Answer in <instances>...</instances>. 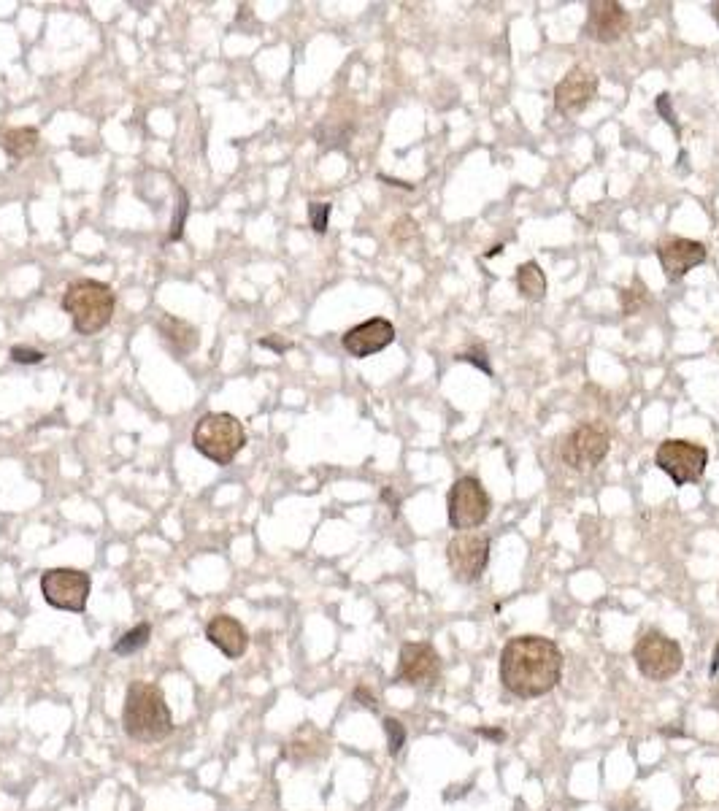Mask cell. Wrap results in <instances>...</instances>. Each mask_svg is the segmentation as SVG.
<instances>
[{
  "label": "cell",
  "instance_id": "cell-9",
  "mask_svg": "<svg viewBox=\"0 0 719 811\" xmlns=\"http://www.w3.org/2000/svg\"><path fill=\"white\" fill-rule=\"evenodd\" d=\"M611 436L609 430L598 425V422H582L565 436L560 457L568 468L574 471H590L595 465H601L609 455Z\"/></svg>",
  "mask_w": 719,
  "mask_h": 811
},
{
  "label": "cell",
  "instance_id": "cell-26",
  "mask_svg": "<svg viewBox=\"0 0 719 811\" xmlns=\"http://www.w3.org/2000/svg\"><path fill=\"white\" fill-rule=\"evenodd\" d=\"M184 214H187V195L184 190H179V217L171 225V233H168V241H179L182 238V225H184Z\"/></svg>",
  "mask_w": 719,
  "mask_h": 811
},
{
  "label": "cell",
  "instance_id": "cell-20",
  "mask_svg": "<svg viewBox=\"0 0 719 811\" xmlns=\"http://www.w3.org/2000/svg\"><path fill=\"white\" fill-rule=\"evenodd\" d=\"M149 638H152V625H149V622H138L136 628H130L128 633H122V636L117 638L114 655L119 657L136 655V652H141V649L149 644Z\"/></svg>",
  "mask_w": 719,
  "mask_h": 811
},
{
  "label": "cell",
  "instance_id": "cell-15",
  "mask_svg": "<svg viewBox=\"0 0 719 811\" xmlns=\"http://www.w3.org/2000/svg\"><path fill=\"white\" fill-rule=\"evenodd\" d=\"M392 341H395V325H392L390 319L374 317L346 330L344 336H341V347L352 357H357V360H365V357H371L390 347Z\"/></svg>",
  "mask_w": 719,
  "mask_h": 811
},
{
  "label": "cell",
  "instance_id": "cell-28",
  "mask_svg": "<svg viewBox=\"0 0 719 811\" xmlns=\"http://www.w3.org/2000/svg\"><path fill=\"white\" fill-rule=\"evenodd\" d=\"M417 222H414V219H409V217H403L401 222H398V225H395V228H392V238H398V241H406V236H417Z\"/></svg>",
  "mask_w": 719,
  "mask_h": 811
},
{
  "label": "cell",
  "instance_id": "cell-3",
  "mask_svg": "<svg viewBox=\"0 0 719 811\" xmlns=\"http://www.w3.org/2000/svg\"><path fill=\"white\" fill-rule=\"evenodd\" d=\"M114 309H117L114 292H111L109 284L98 282V279L71 282L63 295V311L71 314L73 328L82 336L101 333L114 317Z\"/></svg>",
  "mask_w": 719,
  "mask_h": 811
},
{
  "label": "cell",
  "instance_id": "cell-23",
  "mask_svg": "<svg viewBox=\"0 0 719 811\" xmlns=\"http://www.w3.org/2000/svg\"><path fill=\"white\" fill-rule=\"evenodd\" d=\"M384 733H387V741H390V755H398L403 744H406V730H403V725L398 720L387 717L384 720Z\"/></svg>",
  "mask_w": 719,
  "mask_h": 811
},
{
  "label": "cell",
  "instance_id": "cell-22",
  "mask_svg": "<svg viewBox=\"0 0 719 811\" xmlns=\"http://www.w3.org/2000/svg\"><path fill=\"white\" fill-rule=\"evenodd\" d=\"M330 211H333L330 203H319V201L309 203V225L314 233H325V230H328Z\"/></svg>",
  "mask_w": 719,
  "mask_h": 811
},
{
  "label": "cell",
  "instance_id": "cell-18",
  "mask_svg": "<svg viewBox=\"0 0 719 811\" xmlns=\"http://www.w3.org/2000/svg\"><path fill=\"white\" fill-rule=\"evenodd\" d=\"M517 290H519V295H522V298H525V301H530V303H538V301H544V298H547L549 284H547V274L541 271V265L533 263V260H530V263L519 265V268H517Z\"/></svg>",
  "mask_w": 719,
  "mask_h": 811
},
{
  "label": "cell",
  "instance_id": "cell-11",
  "mask_svg": "<svg viewBox=\"0 0 719 811\" xmlns=\"http://www.w3.org/2000/svg\"><path fill=\"white\" fill-rule=\"evenodd\" d=\"M595 95H598V73L587 65H576L557 82L555 109L563 117H576L590 106Z\"/></svg>",
  "mask_w": 719,
  "mask_h": 811
},
{
  "label": "cell",
  "instance_id": "cell-16",
  "mask_svg": "<svg viewBox=\"0 0 719 811\" xmlns=\"http://www.w3.org/2000/svg\"><path fill=\"white\" fill-rule=\"evenodd\" d=\"M206 641H209L211 647H217L225 657L236 660V657L244 655L246 647H249V633H246V628L236 620V617H230V614H217V617H211L209 625H206Z\"/></svg>",
  "mask_w": 719,
  "mask_h": 811
},
{
  "label": "cell",
  "instance_id": "cell-24",
  "mask_svg": "<svg viewBox=\"0 0 719 811\" xmlns=\"http://www.w3.org/2000/svg\"><path fill=\"white\" fill-rule=\"evenodd\" d=\"M455 360L457 363H474L476 368H482L484 374H492L490 360H487V352H484V347H474V349H468V352H457Z\"/></svg>",
  "mask_w": 719,
  "mask_h": 811
},
{
  "label": "cell",
  "instance_id": "cell-7",
  "mask_svg": "<svg viewBox=\"0 0 719 811\" xmlns=\"http://www.w3.org/2000/svg\"><path fill=\"white\" fill-rule=\"evenodd\" d=\"M655 465L671 476L676 487L701 482L709 465V449L684 438H665L655 452Z\"/></svg>",
  "mask_w": 719,
  "mask_h": 811
},
{
  "label": "cell",
  "instance_id": "cell-14",
  "mask_svg": "<svg viewBox=\"0 0 719 811\" xmlns=\"http://www.w3.org/2000/svg\"><path fill=\"white\" fill-rule=\"evenodd\" d=\"M706 247L701 241H692V238H665L657 247V260L668 282H679L684 276L695 271L698 265L706 263Z\"/></svg>",
  "mask_w": 719,
  "mask_h": 811
},
{
  "label": "cell",
  "instance_id": "cell-6",
  "mask_svg": "<svg viewBox=\"0 0 719 811\" xmlns=\"http://www.w3.org/2000/svg\"><path fill=\"white\" fill-rule=\"evenodd\" d=\"M492 501L490 493L484 490V484L476 476H460L446 495V517L449 525L455 530H474L482 528L490 520Z\"/></svg>",
  "mask_w": 719,
  "mask_h": 811
},
{
  "label": "cell",
  "instance_id": "cell-5",
  "mask_svg": "<svg viewBox=\"0 0 719 811\" xmlns=\"http://www.w3.org/2000/svg\"><path fill=\"white\" fill-rule=\"evenodd\" d=\"M633 660L644 679L649 682H671L684 668V652L676 638L665 636L663 630L649 628L633 647Z\"/></svg>",
  "mask_w": 719,
  "mask_h": 811
},
{
  "label": "cell",
  "instance_id": "cell-19",
  "mask_svg": "<svg viewBox=\"0 0 719 811\" xmlns=\"http://www.w3.org/2000/svg\"><path fill=\"white\" fill-rule=\"evenodd\" d=\"M38 130L36 128H9L0 133V149L11 160H25L36 152Z\"/></svg>",
  "mask_w": 719,
  "mask_h": 811
},
{
  "label": "cell",
  "instance_id": "cell-12",
  "mask_svg": "<svg viewBox=\"0 0 719 811\" xmlns=\"http://www.w3.org/2000/svg\"><path fill=\"white\" fill-rule=\"evenodd\" d=\"M441 674V657L436 647L428 641H417V644H403L401 655H398V668H395V682L398 684H433Z\"/></svg>",
  "mask_w": 719,
  "mask_h": 811
},
{
  "label": "cell",
  "instance_id": "cell-30",
  "mask_svg": "<svg viewBox=\"0 0 719 811\" xmlns=\"http://www.w3.org/2000/svg\"><path fill=\"white\" fill-rule=\"evenodd\" d=\"M355 698H357V701H363V706H368V709H376V701H374V698H371V695L365 693L363 687H357V690H355Z\"/></svg>",
  "mask_w": 719,
  "mask_h": 811
},
{
  "label": "cell",
  "instance_id": "cell-10",
  "mask_svg": "<svg viewBox=\"0 0 719 811\" xmlns=\"http://www.w3.org/2000/svg\"><path fill=\"white\" fill-rule=\"evenodd\" d=\"M446 560L457 582H479L490 563V538L484 533H457L446 547Z\"/></svg>",
  "mask_w": 719,
  "mask_h": 811
},
{
  "label": "cell",
  "instance_id": "cell-21",
  "mask_svg": "<svg viewBox=\"0 0 719 811\" xmlns=\"http://www.w3.org/2000/svg\"><path fill=\"white\" fill-rule=\"evenodd\" d=\"M619 301H622V311H625L628 317L638 314V311L644 309V306H647V301H649L647 287H644V282H641V279H636V282L630 284V287H625V290L619 292Z\"/></svg>",
  "mask_w": 719,
  "mask_h": 811
},
{
  "label": "cell",
  "instance_id": "cell-33",
  "mask_svg": "<svg viewBox=\"0 0 719 811\" xmlns=\"http://www.w3.org/2000/svg\"><path fill=\"white\" fill-rule=\"evenodd\" d=\"M717 347H719V344H717Z\"/></svg>",
  "mask_w": 719,
  "mask_h": 811
},
{
  "label": "cell",
  "instance_id": "cell-31",
  "mask_svg": "<svg viewBox=\"0 0 719 811\" xmlns=\"http://www.w3.org/2000/svg\"><path fill=\"white\" fill-rule=\"evenodd\" d=\"M719 671V644L717 649H714V663H711V674H717Z\"/></svg>",
  "mask_w": 719,
  "mask_h": 811
},
{
  "label": "cell",
  "instance_id": "cell-8",
  "mask_svg": "<svg viewBox=\"0 0 719 811\" xmlns=\"http://www.w3.org/2000/svg\"><path fill=\"white\" fill-rule=\"evenodd\" d=\"M92 579L79 568H49L41 574V595L49 606L82 614L90 601Z\"/></svg>",
  "mask_w": 719,
  "mask_h": 811
},
{
  "label": "cell",
  "instance_id": "cell-4",
  "mask_svg": "<svg viewBox=\"0 0 719 811\" xmlns=\"http://www.w3.org/2000/svg\"><path fill=\"white\" fill-rule=\"evenodd\" d=\"M246 430L238 417L228 411H211L203 414L195 430H192V447L198 449L206 460L214 465H230L244 449Z\"/></svg>",
  "mask_w": 719,
  "mask_h": 811
},
{
  "label": "cell",
  "instance_id": "cell-13",
  "mask_svg": "<svg viewBox=\"0 0 719 811\" xmlns=\"http://www.w3.org/2000/svg\"><path fill=\"white\" fill-rule=\"evenodd\" d=\"M630 30V14L617 0H592L587 6L584 36L598 44H614Z\"/></svg>",
  "mask_w": 719,
  "mask_h": 811
},
{
  "label": "cell",
  "instance_id": "cell-25",
  "mask_svg": "<svg viewBox=\"0 0 719 811\" xmlns=\"http://www.w3.org/2000/svg\"><path fill=\"white\" fill-rule=\"evenodd\" d=\"M11 360L19 365H38V363H44L46 355L44 352H38V349H30V347H14L11 349Z\"/></svg>",
  "mask_w": 719,
  "mask_h": 811
},
{
  "label": "cell",
  "instance_id": "cell-17",
  "mask_svg": "<svg viewBox=\"0 0 719 811\" xmlns=\"http://www.w3.org/2000/svg\"><path fill=\"white\" fill-rule=\"evenodd\" d=\"M157 333L163 338L165 347L171 349V355L179 357V360L192 355L195 349L201 347V333H198V328L190 325V322H184V319L171 317V314L160 317V322H157Z\"/></svg>",
  "mask_w": 719,
  "mask_h": 811
},
{
  "label": "cell",
  "instance_id": "cell-32",
  "mask_svg": "<svg viewBox=\"0 0 719 811\" xmlns=\"http://www.w3.org/2000/svg\"><path fill=\"white\" fill-rule=\"evenodd\" d=\"M711 17H714V22L719 25V3H714V6H711Z\"/></svg>",
  "mask_w": 719,
  "mask_h": 811
},
{
  "label": "cell",
  "instance_id": "cell-1",
  "mask_svg": "<svg viewBox=\"0 0 719 811\" xmlns=\"http://www.w3.org/2000/svg\"><path fill=\"white\" fill-rule=\"evenodd\" d=\"M563 652L547 636H514L501 649V684L517 698H541L563 679Z\"/></svg>",
  "mask_w": 719,
  "mask_h": 811
},
{
  "label": "cell",
  "instance_id": "cell-29",
  "mask_svg": "<svg viewBox=\"0 0 719 811\" xmlns=\"http://www.w3.org/2000/svg\"><path fill=\"white\" fill-rule=\"evenodd\" d=\"M657 111L663 114L665 122H668L671 128H676V114L671 111V106H668V95H660V98H657Z\"/></svg>",
  "mask_w": 719,
  "mask_h": 811
},
{
  "label": "cell",
  "instance_id": "cell-2",
  "mask_svg": "<svg viewBox=\"0 0 719 811\" xmlns=\"http://www.w3.org/2000/svg\"><path fill=\"white\" fill-rule=\"evenodd\" d=\"M122 730L138 744H157L171 736L173 714L157 684H130L122 706Z\"/></svg>",
  "mask_w": 719,
  "mask_h": 811
},
{
  "label": "cell",
  "instance_id": "cell-27",
  "mask_svg": "<svg viewBox=\"0 0 719 811\" xmlns=\"http://www.w3.org/2000/svg\"><path fill=\"white\" fill-rule=\"evenodd\" d=\"M257 347L271 349V352H276V355H284L287 349H292V344H290V341H284V338H279V336H265V338H260V341H257Z\"/></svg>",
  "mask_w": 719,
  "mask_h": 811
}]
</instances>
